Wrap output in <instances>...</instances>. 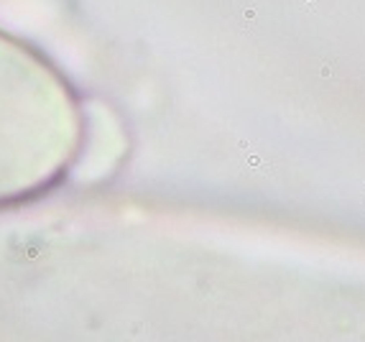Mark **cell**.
<instances>
[{"label": "cell", "mask_w": 365, "mask_h": 342, "mask_svg": "<svg viewBox=\"0 0 365 342\" xmlns=\"http://www.w3.org/2000/svg\"><path fill=\"white\" fill-rule=\"evenodd\" d=\"M77 107L54 66L0 28V204L46 189L77 143Z\"/></svg>", "instance_id": "cell-1"}]
</instances>
